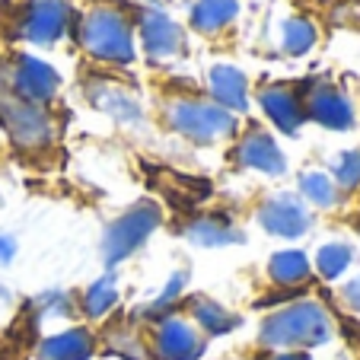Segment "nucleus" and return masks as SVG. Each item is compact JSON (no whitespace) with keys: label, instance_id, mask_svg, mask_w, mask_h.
I'll return each instance as SVG.
<instances>
[{"label":"nucleus","instance_id":"obj_1","mask_svg":"<svg viewBox=\"0 0 360 360\" xmlns=\"http://www.w3.org/2000/svg\"><path fill=\"white\" fill-rule=\"evenodd\" d=\"M262 345L265 347H316L326 345L332 338V322H328V313L313 300H300V303H290L278 313H271L265 322H262Z\"/></svg>","mask_w":360,"mask_h":360},{"label":"nucleus","instance_id":"obj_2","mask_svg":"<svg viewBox=\"0 0 360 360\" xmlns=\"http://www.w3.org/2000/svg\"><path fill=\"white\" fill-rule=\"evenodd\" d=\"M77 41L89 58L102 64H131L134 61V32L128 16L118 10L96 7L77 26Z\"/></svg>","mask_w":360,"mask_h":360},{"label":"nucleus","instance_id":"obj_3","mask_svg":"<svg viewBox=\"0 0 360 360\" xmlns=\"http://www.w3.org/2000/svg\"><path fill=\"white\" fill-rule=\"evenodd\" d=\"M0 124L7 128L10 141L22 150H39L55 137V124H51L48 112L35 102L16 96L7 83H0Z\"/></svg>","mask_w":360,"mask_h":360},{"label":"nucleus","instance_id":"obj_4","mask_svg":"<svg viewBox=\"0 0 360 360\" xmlns=\"http://www.w3.org/2000/svg\"><path fill=\"white\" fill-rule=\"evenodd\" d=\"M169 124L182 137H191L198 143H214L224 141L236 131V118L233 112L220 109L214 102L201 99H179L169 105Z\"/></svg>","mask_w":360,"mask_h":360},{"label":"nucleus","instance_id":"obj_5","mask_svg":"<svg viewBox=\"0 0 360 360\" xmlns=\"http://www.w3.org/2000/svg\"><path fill=\"white\" fill-rule=\"evenodd\" d=\"M160 226V207L153 201H141L131 211H124L115 224L105 230L102 239V259L105 265H118L122 259H128L134 249H141L143 239Z\"/></svg>","mask_w":360,"mask_h":360},{"label":"nucleus","instance_id":"obj_6","mask_svg":"<svg viewBox=\"0 0 360 360\" xmlns=\"http://www.w3.org/2000/svg\"><path fill=\"white\" fill-rule=\"evenodd\" d=\"M153 347L160 360H198L207 347L204 335L182 316H163L153 332Z\"/></svg>","mask_w":360,"mask_h":360},{"label":"nucleus","instance_id":"obj_7","mask_svg":"<svg viewBox=\"0 0 360 360\" xmlns=\"http://www.w3.org/2000/svg\"><path fill=\"white\" fill-rule=\"evenodd\" d=\"M259 224L265 226L271 236L297 239L309 230L313 214L306 211V204L297 195H271L259 211Z\"/></svg>","mask_w":360,"mask_h":360},{"label":"nucleus","instance_id":"obj_8","mask_svg":"<svg viewBox=\"0 0 360 360\" xmlns=\"http://www.w3.org/2000/svg\"><path fill=\"white\" fill-rule=\"evenodd\" d=\"M70 22V4L68 0H32L22 20V39L35 45H55Z\"/></svg>","mask_w":360,"mask_h":360},{"label":"nucleus","instance_id":"obj_9","mask_svg":"<svg viewBox=\"0 0 360 360\" xmlns=\"http://www.w3.org/2000/svg\"><path fill=\"white\" fill-rule=\"evenodd\" d=\"M58 86H61L58 70L32 55H22L20 61H16L13 74H10V89H13L16 96H22L26 102H35V105L51 99V96L58 93Z\"/></svg>","mask_w":360,"mask_h":360},{"label":"nucleus","instance_id":"obj_10","mask_svg":"<svg viewBox=\"0 0 360 360\" xmlns=\"http://www.w3.org/2000/svg\"><path fill=\"white\" fill-rule=\"evenodd\" d=\"M306 109V118L319 122L322 128H332V131H347L354 124V105L338 86L332 83H316L309 89L303 102Z\"/></svg>","mask_w":360,"mask_h":360},{"label":"nucleus","instance_id":"obj_11","mask_svg":"<svg viewBox=\"0 0 360 360\" xmlns=\"http://www.w3.org/2000/svg\"><path fill=\"white\" fill-rule=\"evenodd\" d=\"M141 39L150 58H176L185 48V35L160 7H150L141 13Z\"/></svg>","mask_w":360,"mask_h":360},{"label":"nucleus","instance_id":"obj_12","mask_svg":"<svg viewBox=\"0 0 360 360\" xmlns=\"http://www.w3.org/2000/svg\"><path fill=\"white\" fill-rule=\"evenodd\" d=\"M236 163L245 169H259L265 176H284L287 172V160L281 153V147L274 143L271 134L252 128L243 141L236 143Z\"/></svg>","mask_w":360,"mask_h":360},{"label":"nucleus","instance_id":"obj_13","mask_svg":"<svg viewBox=\"0 0 360 360\" xmlns=\"http://www.w3.org/2000/svg\"><path fill=\"white\" fill-rule=\"evenodd\" d=\"M207 86H211V96L217 99L220 109L226 112H245L249 109V83H245V74L233 64H217L207 74Z\"/></svg>","mask_w":360,"mask_h":360},{"label":"nucleus","instance_id":"obj_14","mask_svg":"<svg viewBox=\"0 0 360 360\" xmlns=\"http://www.w3.org/2000/svg\"><path fill=\"white\" fill-rule=\"evenodd\" d=\"M259 102H262V109H265V115L271 118V122L278 124L284 134H297L300 124L306 122L303 102H300V96L293 93V89H287V86H268V89H262Z\"/></svg>","mask_w":360,"mask_h":360},{"label":"nucleus","instance_id":"obj_15","mask_svg":"<svg viewBox=\"0 0 360 360\" xmlns=\"http://www.w3.org/2000/svg\"><path fill=\"white\" fill-rule=\"evenodd\" d=\"M86 96L96 109L112 115V118H118V122H141V105H137V99L128 93V89L118 86V83L89 80Z\"/></svg>","mask_w":360,"mask_h":360},{"label":"nucleus","instance_id":"obj_16","mask_svg":"<svg viewBox=\"0 0 360 360\" xmlns=\"http://www.w3.org/2000/svg\"><path fill=\"white\" fill-rule=\"evenodd\" d=\"M96 351V341L86 328H68L61 335L41 341L39 360H89Z\"/></svg>","mask_w":360,"mask_h":360},{"label":"nucleus","instance_id":"obj_17","mask_svg":"<svg viewBox=\"0 0 360 360\" xmlns=\"http://www.w3.org/2000/svg\"><path fill=\"white\" fill-rule=\"evenodd\" d=\"M239 13V0H195L191 7V26L204 35L226 29Z\"/></svg>","mask_w":360,"mask_h":360},{"label":"nucleus","instance_id":"obj_18","mask_svg":"<svg viewBox=\"0 0 360 360\" xmlns=\"http://www.w3.org/2000/svg\"><path fill=\"white\" fill-rule=\"evenodd\" d=\"M268 274H271V281L281 287H297L309 278V259L297 249L274 252L271 262H268Z\"/></svg>","mask_w":360,"mask_h":360},{"label":"nucleus","instance_id":"obj_19","mask_svg":"<svg viewBox=\"0 0 360 360\" xmlns=\"http://www.w3.org/2000/svg\"><path fill=\"white\" fill-rule=\"evenodd\" d=\"M185 236L198 245H230V243H243V233L236 230L233 224L220 217H198L188 224Z\"/></svg>","mask_w":360,"mask_h":360},{"label":"nucleus","instance_id":"obj_20","mask_svg":"<svg viewBox=\"0 0 360 360\" xmlns=\"http://www.w3.org/2000/svg\"><path fill=\"white\" fill-rule=\"evenodd\" d=\"M191 319H195L198 326H201V332H207V335H226L239 326L236 316L226 313L224 306L214 303V300H207V297L191 300Z\"/></svg>","mask_w":360,"mask_h":360},{"label":"nucleus","instance_id":"obj_21","mask_svg":"<svg viewBox=\"0 0 360 360\" xmlns=\"http://www.w3.org/2000/svg\"><path fill=\"white\" fill-rule=\"evenodd\" d=\"M316 39H319V32H316V22L303 20V16H293V20H287L284 29H281V48H284L287 55H293V58L306 55V51L316 45Z\"/></svg>","mask_w":360,"mask_h":360},{"label":"nucleus","instance_id":"obj_22","mask_svg":"<svg viewBox=\"0 0 360 360\" xmlns=\"http://www.w3.org/2000/svg\"><path fill=\"white\" fill-rule=\"evenodd\" d=\"M115 303H118V287H115V278H112V274L99 278L86 293H83V309H86V316H93V319H102Z\"/></svg>","mask_w":360,"mask_h":360},{"label":"nucleus","instance_id":"obj_23","mask_svg":"<svg viewBox=\"0 0 360 360\" xmlns=\"http://www.w3.org/2000/svg\"><path fill=\"white\" fill-rule=\"evenodd\" d=\"M351 262H354V249L347 243H328V245H322L319 255H316V268H319V274L328 281L341 278Z\"/></svg>","mask_w":360,"mask_h":360},{"label":"nucleus","instance_id":"obj_24","mask_svg":"<svg viewBox=\"0 0 360 360\" xmlns=\"http://www.w3.org/2000/svg\"><path fill=\"white\" fill-rule=\"evenodd\" d=\"M300 191H303V198L309 204H316V207H332V204L338 201V188H335V182L326 172H303V176H300Z\"/></svg>","mask_w":360,"mask_h":360},{"label":"nucleus","instance_id":"obj_25","mask_svg":"<svg viewBox=\"0 0 360 360\" xmlns=\"http://www.w3.org/2000/svg\"><path fill=\"white\" fill-rule=\"evenodd\" d=\"M332 169H335V185H341L345 191L360 188V150H345L332 163Z\"/></svg>","mask_w":360,"mask_h":360},{"label":"nucleus","instance_id":"obj_26","mask_svg":"<svg viewBox=\"0 0 360 360\" xmlns=\"http://www.w3.org/2000/svg\"><path fill=\"white\" fill-rule=\"evenodd\" d=\"M185 281H188V274H185V271H176V274H172V278H169V284H166V287H163V293H160V297H157V300H153V303H150V306H147V309H143V313H147V316H157V313H166V309H169V306H172V300H176V297H179V293H182Z\"/></svg>","mask_w":360,"mask_h":360},{"label":"nucleus","instance_id":"obj_27","mask_svg":"<svg viewBox=\"0 0 360 360\" xmlns=\"http://www.w3.org/2000/svg\"><path fill=\"white\" fill-rule=\"evenodd\" d=\"M112 351L118 354V357H124V360H147V351L141 347V341L134 338V335H128V332H115L112 335Z\"/></svg>","mask_w":360,"mask_h":360},{"label":"nucleus","instance_id":"obj_28","mask_svg":"<svg viewBox=\"0 0 360 360\" xmlns=\"http://www.w3.org/2000/svg\"><path fill=\"white\" fill-rule=\"evenodd\" d=\"M345 300H347V306H351V309H357V313H360V274L345 284Z\"/></svg>","mask_w":360,"mask_h":360},{"label":"nucleus","instance_id":"obj_29","mask_svg":"<svg viewBox=\"0 0 360 360\" xmlns=\"http://www.w3.org/2000/svg\"><path fill=\"white\" fill-rule=\"evenodd\" d=\"M13 255H16V243L10 236H0V265L13 262Z\"/></svg>","mask_w":360,"mask_h":360},{"label":"nucleus","instance_id":"obj_30","mask_svg":"<svg viewBox=\"0 0 360 360\" xmlns=\"http://www.w3.org/2000/svg\"><path fill=\"white\" fill-rule=\"evenodd\" d=\"M271 360H313L309 354H300V351H281L278 357H271Z\"/></svg>","mask_w":360,"mask_h":360}]
</instances>
